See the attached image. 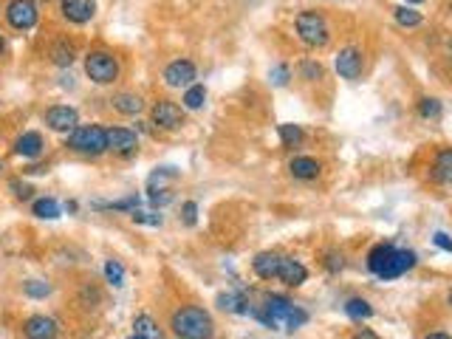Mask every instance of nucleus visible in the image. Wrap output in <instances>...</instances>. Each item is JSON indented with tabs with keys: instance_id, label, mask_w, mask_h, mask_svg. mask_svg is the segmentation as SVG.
Listing matches in <instances>:
<instances>
[{
	"instance_id": "f257e3e1",
	"label": "nucleus",
	"mask_w": 452,
	"mask_h": 339,
	"mask_svg": "<svg viewBox=\"0 0 452 339\" xmlns=\"http://www.w3.org/2000/svg\"><path fill=\"white\" fill-rule=\"evenodd\" d=\"M255 317L266 328H274V331H297L308 323V314L283 294H269L263 303V311H257Z\"/></svg>"
},
{
	"instance_id": "f03ea898",
	"label": "nucleus",
	"mask_w": 452,
	"mask_h": 339,
	"mask_svg": "<svg viewBox=\"0 0 452 339\" xmlns=\"http://www.w3.org/2000/svg\"><path fill=\"white\" fill-rule=\"evenodd\" d=\"M170 328L178 339H212L215 323L212 317L198 306H181L170 317Z\"/></svg>"
},
{
	"instance_id": "7ed1b4c3",
	"label": "nucleus",
	"mask_w": 452,
	"mask_h": 339,
	"mask_svg": "<svg viewBox=\"0 0 452 339\" xmlns=\"http://www.w3.org/2000/svg\"><path fill=\"white\" fill-rule=\"evenodd\" d=\"M68 147L79 156H102L108 153V130L102 125H76L68 133Z\"/></svg>"
},
{
	"instance_id": "20e7f679",
	"label": "nucleus",
	"mask_w": 452,
	"mask_h": 339,
	"mask_svg": "<svg viewBox=\"0 0 452 339\" xmlns=\"http://www.w3.org/2000/svg\"><path fill=\"white\" fill-rule=\"evenodd\" d=\"M294 28H297V37H300L305 46H311V48H322L331 40L328 20L319 11H300L297 20H294Z\"/></svg>"
},
{
	"instance_id": "39448f33",
	"label": "nucleus",
	"mask_w": 452,
	"mask_h": 339,
	"mask_svg": "<svg viewBox=\"0 0 452 339\" xmlns=\"http://www.w3.org/2000/svg\"><path fill=\"white\" fill-rule=\"evenodd\" d=\"M85 74L96 85H113L119 80V63L111 51H91L85 57Z\"/></svg>"
},
{
	"instance_id": "423d86ee",
	"label": "nucleus",
	"mask_w": 452,
	"mask_h": 339,
	"mask_svg": "<svg viewBox=\"0 0 452 339\" xmlns=\"http://www.w3.org/2000/svg\"><path fill=\"white\" fill-rule=\"evenodd\" d=\"M37 17H40V11H37V3H34V0H11V3L6 6V20H9V26L17 28V31L34 28V26H37Z\"/></svg>"
},
{
	"instance_id": "0eeeda50",
	"label": "nucleus",
	"mask_w": 452,
	"mask_h": 339,
	"mask_svg": "<svg viewBox=\"0 0 452 339\" xmlns=\"http://www.w3.org/2000/svg\"><path fill=\"white\" fill-rule=\"evenodd\" d=\"M150 116H153V125L161 127V130H178V127L184 125V110H181L175 102H170V99H158V102L153 105Z\"/></svg>"
},
{
	"instance_id": "6e6552de",
	"label": "nucleus",
	"mask_w": 452,
	"mask_h": 339,
	"mask_svg": "<svg viewBox=\"0 0 452 339\" xmlns=\"http://www.w3.org/2000/svg\"><path fill=\"white\" fill-rule=\"evenodd\" d=\"M195 77H198V71H195L192 60H173L164 68V85H170V88H190V85H195Z\"/></svg>"
},
{
	"instance_id": "1a4fd4ad",
	"label": "nucleus",
	"mask_w": 452,
	"mask_h": 339,
	"mask_svg": "<svg viewBox=\"0 0 452 339\" xmlns=\"http://www.w3.org/2000/svg\"><path fill=\"white\" fill-rule=\"evenodd\" d=\"M362 68H365V60H362V51L356 46H348L337 54V74L342 80H359L362 77Z\"/></svg>"
},
{
	"instance_id": "9d476101",
	"label": "nucleus",
	"mask_w": 452,
	"mask_h": 339,
	"mask_svg": "<svg viewBox=\"0 0 452 339\" xmlns=\"http://www.w3.org/2000/svg\"><path fill=\"white\" fill-rule=\"evenodd\" d=\"M46 125L57 133H71L79 125V113L71 105H54V108L46 110Z\"/></svg>"
},
{
	"instance_id": "9b49d317",
	"label": "nucleus",
	"mask_w": 452,
	"mask_h": 339,
	"mask_svg": "<svg viewBox=\"0 0 452 339\" xmlns=\"http://www.w3.org/2000/svg\"><path fill=\"white\" fill-rule=\"evenodd\" d=\"M139 147V136L130 127H111L108 130V150H113L116 156L130 159Z\"/></svg>"
},
{
	"instance_id": "f8f14e48",
	"label": "nucleus",
	"mask_w": 452,
	"mask_h": 339,
	"mask_svg": "<svg viewBox=\"0 0 452 339\" xmlns=\"http://www.w3.org/2000/svg\"><path fill=\"white\" fill-rule=\"evenodd\" d=\"M60 11H63V17L68 23L85 26L96 14V0H60Z\"/></svg>"
},
{
	"instance_id": "ddd939ff",
	"label": "nucleus",
	"mask_w": 452,
	"mask_h": 339,
	"mask_svg": "<svg viewBox=\"0 0 452 339\" xmlns=\"http://www.w3.org/2000/svg\"><path fill=\"white\" fill-rule=\"evenodd\" d=\"M23 334L26 339H54L60 334V325L46 314H34L23 323Z\"/></svg>"
},
{
	"instance_id": "4468645a",
	"label": "nucleus",
	"mask_w": 452,
	"mask_h": 339,
	"mask_svg": "<svg viewBox=\"0 0 452 339\" xmlns=\"http://www.w3.org/2000/svg\"><path fill=\"white\" fill-rule=\"evenodd\" d=\"M416 263H418L416 252H410V249H396L393 257H390V266H387L384 274H381V280H396V277L407 274L410 268H416Z\"/></svg>"
},
{
	"instance_id": "2eb2a0df",
	"label": "nucleus",
	"mask_w": 452,
	"mask_h": 339,
	"mask_svg": "<svg viewBox=\"0 0 452 339\" xmlns=\"http://www.w3.org/2000/svg\"><path fill=\"white\" fill-rule=\"evenodd\" d=\"M277 280H283L286 286H292V288H297V286H302V283L308 280V268L302 266L300 260H294V257H286V254H283V263H280V271H277Z\"/></svg>"
},
{
	"instance_id": "dca6fc26",
	"label": "nucleus",
	"mask_w": 452,
	"mask_h": 339,
	"mask_svg": "<svg viewBox=\"0 0 452 339\" xmlns=\"http://www.w3.org/2000/svg\"><path fill=\"white\" fill-rule=\"evenodd\" d=\"M280 263H283V254L280 252H260L252 260V268H255V274L263 277V280H277Z\"/></svg>"
},
{
	"instance_id": "f3484780",
	"label": "nucleus",
	"mask_w": 452,
	"mask_h": 339,
	"mask_svg": "<svg viewBox=\"0 0 452 339\" xmlns=\"http://www.w3.org/2000/svg\"><path fill=\"white\" fill-rule=\"evenodd\" d=\"M43 150H46V142H43V136L37 130H29V133H23L14 142V153L23 156V159H37Z\"/></svg>"
},
{
	"instance_id": "a211bd4d",
	"label": "nucleus",
	"mask_w": 452,
	"mask_h": 339,
	"mask_svg": "<svg viewBox=\"0 0 452 339\" xmlns=\"http://www.w3.org/2000/svg\"><path fill=\"white\" fill-rule=\"evenodd\" d=\"M393 252H396V246H393V244H379V246H374V249L368 252V268H371V274H376L379 280H381L384 268L390 266Z\"/></svg>"
},
{
	"instance_id": "6ab92c4d",
	"label": "nucleus",
	"mask_w": 452,
	"mask_h": 339,
	"mask_svg": "<svg viewBox=\"0 0 452 339\" xmlns=\"http://www.w3.org/2000/svg\"><path fill=\"white\" fill-rule=\"evenodd\" d=\"M111 105H113V110H119V113H125V116H139L142 108H145L142 96H139V93H130V90L116 93V96L111 99Z\"/></svg>"
},
{
	"instance_id": "aec40b11",
	"label": "nucleus",
	"mask_w": 452,
	"mask_h": 339,
	"mask_svg": "<svg viewBox=\"0 0 452 339\" xmlns=\"http://www.w3.org/2000/svg\"><path fill=\"white\" fill-rule=\"evenodd\" d=\"M218 308H221V311H229V314H252L249 300H246L243 291H226V294H218Z\"/></svg>"
},
{
	"instance_id": "412c9836",
	"label": "nucleus",
	"mask_w": 452,
	"mask_h": 339,
	"mask_svg": "<svg viewBox=\"0 0 452 339\" xmlns=\"http://www.w3.org/2000/svg\"><path fill=\"white\" fill-rule=\"evenodd\" d=\"M319 170H322V165H319L317 159H311V156H297V159H292V165H289V172H292L294 178H300V181L317 178Z\"/></svg>"
},
{
	"instance_id": "4be33fe9",
	"label": "nucleus",
	"mask_w": 452,
	"mask_h": 339,
	"mask_svg": "<svg viewBox=\"0 0 452 339\" xmlns=\"http://www.w3.org/2000/svg\"><path fill=\"white\" fill-rule=\"evenodd\" d=\"M433 178L438 184H452V147L438 150V156L433 162Z\"/></svg>"
},
{
	"instance_id": "5701e85b",
	"label": "nucleus",
	"mask_w": 452,
	"mask_h": 339,
	"mask_svg": "<svg viewBox=\"0 0 452 339\" xmlns=\"http://www.w3.org/2000/svg\"><path fill=\"white\" fill-rule=\"evenodd\" d=\"M345 314L351 317V320H371L374 317V306L368 303V300H362V297H354V300H348L345 303Z\"/></svg>"
},
{
	"instance_id": "b1692460",
	"label": "nucleus",
	"mask_w": 452,
	"mask_h": 339,
	"mask_svg": "<svg viewBox=\"0 0 452 339\" xmlns=\"http://www.w3.org/2000/svg\"><path fill=\"white\" fill-rule=\"evenodd\" d=\"M74 57H76V51L68 40H57V43H54V48H51V60H54V66L66 68V66H71V63H74Z\"/></svg>"
},
{
	"instance_id": "393cba45",
	"label": "nucleus",
	"mask_w": 452,
	"mask_h": 339,
	"mask_svg": "<svg viewBox=\"0 0 452 339\" xmlns=\"http://www.w3.org/2000/svg\"><path fill=\"white\" fill-rule=\"evenodd\" d=\"M393 17H396V23L401 26V28H416V26H421V11H416V9H410V6H399V9H393Z\"/></svg>"
},
{
	"instance_id": "a878e982",
	"label": "nucleus",
	"mask_w": 452,
	"mask_h": 339,
	"mask_svg": "<svg viewBox=\"0 0 452 339\" xmlns=\"http://www.w3.org/2000/svg\"><path fill=\"white\" fill-rule=\"evenodd\" d=\"M31 212H34L37 218H46V221H54V218H60V204H57L54 198H40V201H34V207H31Z\"/></svg>"
},
{
	"instance_id": "bb28decb",
	"label": "nucleus",
	"mask_w": 452,
	"mask_h": 339,
	"mask_svg": "<svg viewBox=\"0 0 452 339\" xmlns=\"http://www.w3.org/2000/svg\"><path fill=\"white\" fill-rule=\"evenodd\" d=\"M204 102H207V88L198 83L190 85L187 93H184V108L187 110H198V108H204Z\"/></svg>"
},
{
	"instance_id": "cd10ccee",
	"label": "nucleus",
	"mask_w": 452,
	"mask_h": 339,
	"mask_svg": "<svg viewBox=\"0 0 452 339\" xmlns=\"http://www.w3.org/2000/svg\"><path fill=\"white\" fill-rule=\"evenodd\" d=\"M441 110H444V108H441V102H438L436 96H424V99L418 102V116H421V119H438Z\"/></svg>"
},
{
	"instance_id": "c85d7f7f",
	"label": "nucleus",
	"mask_w": 452,
	"mask_h": 339,
	"mask_svg": "<svg viewBox=\"0 0 452 339\" xmlns=\"http://www.w3.org/2000/svg\"><path fill=\"white\" fill-rule=\"evenodd\" d=\"M105 277H108V283L113 288H122L125 286V268H122V263L119 260H108L105 263Z\"/></svg>"
},
{
	"instance_id": "c756f323",
	"label": "nucleus",
	"mask_w": 452,
	"mask_h": 339,
	"mask_svg": "<svg viewBox=\"0 0 452 339\" xmlns=\"http://www.w3.org/2000/svg\"><path fill=\"white\" fill-rule=\"evenodd\" d=\"M280 142H283V147H297L302 142V127L300 125H280Z\"/></svg>"
},
{
	"instance_id": "7c9ffc66",
	"label": "nucleus",
	"mask_w": 452,
	"mask_h": 339,
	"mask_svg": "<svg viewBox=\"0 0 452 339\" xmlns=\"http://www.w3.org/2000/svg\"><path fill=\"white\" fill-rule=\"evenodd\" d=\"M133 328H136V334H142V337H150V339H158V328H155V323H153L148 314H142V317H136V323H133Z\"/></svg>"
},
{
	"instance_id": "2f4dec72",
	"label": "nucleus",
	"mask_w": 452,
	"mask_h": 339,
	"mask_svg": "<svg viewBox=\"0 0 452 339\" xmlns=\"http://www.w3.org/2000/svg\"><path fill=\"white\" fill-rule=\"evenodd\" d=\"M23 291H26L29 297H34V300H43V297H48V294H51V286H48V283H43V280H31V283H26V286H23Z\"/></svg>"
},
{
	"instance_id": "473e14b6",
	"label": "nucleus",
	"mask_w": 452,
	"mask_h": 339,
	"mask_svg": "<svg viewBox=\"0 0 452 339\" xmlns=\"http://www.w3.org/2000/svg\"><path fill=\"white\" fill-rule=\"evenodd\" d=\"M300 74H302V80H308V83L322 80V66H319V63H314V60H305V63L300 66Z\"/></svg>"
},
{
	"instance_id": "72a5a7b5",
	"label": "nucleus",
	"mask_w": 452,
	"mask_h": 339,
	"mask_svg": "<svg viewBox=\"0 0 452 339\" xmlns=\"http://www.w3.org/2000/svg\"><path fill=\"white\" fill-rule=\"evenodd\" d=\"M269 80L277 85V88H283V85L292 80V71H289V66H274V68L269 71Z\"/></svg>"
},
{
	"instance_id": "f704fd0d",
	"label": "nucleus",
	"mask_w": 452,
	"mask_h": 339,
	"mask_svg": "<svg viewBox=\"0 0 452 339\" xmlns=\"http://www.w3.org/2000/svg\"><path fill=\"white\" fill-rule=\"evenodd\" d=\"M130 218H133V224H148V226H161V215H155V212H139V209H133V212H130Z\"/></svg>"
},
{
	"instance_id": "c9c22d12",
	"label": "nucleus",
	"mask_w": 452,
	"mask_h": 339,
	"mask_svg": "<svg viewBox=\"0 0 452 339\" xmlns=\"http://www.w3.org/2000/svg\"><path fill=\"white\" fill-rule=\"evenodd\" d=\"M9 189L14 192V198H23V201H26V198H31V192H34V189H31L26 181H20V178L9 181Z\"/></svg>"
},
{
	"instance_id": "e433bc0d",
	"label": "nucleus",
	"mask_w": 452,
	"mask_h": 339,
	"mask_svg": "<svg viewBox=\"0 0 452 339\" xmlns=\"http://www.w3.org/2000/svg\"><path fill=\"white\" fill-rule=\"evenodd\" d=\"M342 266H345V257H342V252H328L325 254V268L328 271H342Z\"/></svg>"
},
{
	"instance_id": "4c0bfd02",
	"label": "nucleus",
	"mask_w": 452,
	"mask_h": 339,
	"mask_svg": "<svg viewBox=\"0 0 452 339\" xmlns=\"http://www.w3.org/2000/svg\"><path fill=\"white\" fill-rule=\"evenodd\" d=\"M150 201L155 207H164V204L173 201V192L170 189H150Z\"/></svg>"
},
{
	"instance_id": "58836bf2",
	"label": "nucleus",
	"mask_w": 452,
	"mask_h": 339,
	"mask_svg": "<svg viewBox=\"0 0 452 339\" xmlns=\"http://www.w3.org/2000/svg\"><path fill=\"white\" fill-rule=\"evenodd\" d=\"M195 218H198V204H195V201H187V204H184V224L192 226Z\"/></svg>"
},
{
	"instance_id": "ea45409f",
	"label": "nucleus",
	"mask_w": 452,
	"mask_h": 339,
	"mask_svg": "<svg viewBox=\"0 0 452 339\" xmlns=\"http://www.w3.org/2000/svg\"><path fill=\"white\" fill-rule=\"evenodd\" d=\"M433 244H436L438 249H444V252L452 254V238L447 235V232H436V235H433Z\"/></svg>"
},
{
	"instance_id": "a19ab883",
	"label": "nucleus",
	"mask_w": 452,
	"mask_h": 339,
	"mask_svg": "<svg viewBox=\"0 0 452 339\" xmlns=\"http://www.w3.org/2000/svg\"><path fill=\"white\" fill-rule=\"evenodd\" d=\"M351 339H381V337H379L376 331H371V328H359Z\"/></svg>"
},
{
	"instance_id": "79ce46f5",
	"label": "nucleus",
	"mask_w": 452,
	"mask_h": 339,
	"mask_svg": "<svg viewBox=\"0 0 452 339\" xmlns=\"http://www.w3.org/2000/svg\"><path fill=\"white\" fill-rule=\"evenodd\" d=\"M424 339H452L450 334H444V331H433V334H427Z\"/></svg>"
},
{
	"instance_id": "37998d69",
	"label": "nucleus",
	"mask_w": 452,
	"mask_h": 339,
	"mask_svg": "<svg viewBox=\"0 0 452 339\" xmlns=\"http://www.w3.org/2000/svg\"><path fill=\"white\" fill-rule=\"evenodd\" d=\"M447 54H450V60H452V40L447 43Z\"/></svg>"
},
{
	"instance_id": "c03bdc74",
	"label": "nucleus",
	"mask_w": 452,
	"mask_h": 339,
	"mask_svg": "<svg viewBox=\"0 0 452 339\" xmlns=\"http://www.w3.org/2000/svg\"><path fill=\"white\" fill-rule=\"evenodd\" d=\"M130 339H150V337H142V334H133Z\"/></svg>"
},
{
	"instance_id": "a18cd8bd",
	"label": "nucleus",
	"mask_w": 452,
	"mask_h": 339,
	"mask_svg": "<svg viewBox=\"0 0 452 339\" xmlns=\"http://www.w3.org/2000/svg\"><path fill=\"white\" fill-rule=\"evenodd\" d=\"M3 48H6V43H3V37H0V54H3Z\"/></svg>"
},
{
	"instance_id": "49530a36",
	"label": "nucleus",
	"mask_w": 452,
	"mask_h": 339,
	"mask_svg": "<svg viewBox=\"0 0 452 339\" xmlns=\"http://www.w3.org/2000/svg\"><path fill=\"white\" fill-rule=\"evenodd\" d=\"M407 3H424V0H407Z\"/></svg>"
},
{
	"instance_id": "de8ad7c7",
	"label": "nucleus",
	"mask_w": 452,
	"mask_h": 339,
	"mask_svg": "<svg viewBox=\"0 0 452 339\" xmlns=\"http://www.w3.org/2000/svg\"><path fill=\"white\" fill-rule=\"evenodd\" d=\"M447 300H450V306H452V291H450V297H447Z\"/></svg>"
},
{
	"instance_id": "09e8293b",
	"label": "nucleus",
	"mask_w": 452,
	"mask_h": 339,
	"mask_svg": "<svg viewBox=\"0 0 452 339\" xmlns=\"http://www.w3.org/2000/svg\"><path fill=\"white\" fill-rule=\"evenodd\" d=\"M450 9H452V0H450Z\"/></svg>"
},
{
	"instance_id": "8fccbe9b",
	"label": "nucleus",
	"mask_w": 452,
	"mask_h": 339,
	"mask_svg": "<svg viewBox=\"0 0 452 339\" xmlns=\"http://www.w3.org/2000/svg\"><path fill=\"white\" fill-rule=\"evenodd\" d=\"M0 170H3V165H0Z\"/></svg>"
}]
</instances>
